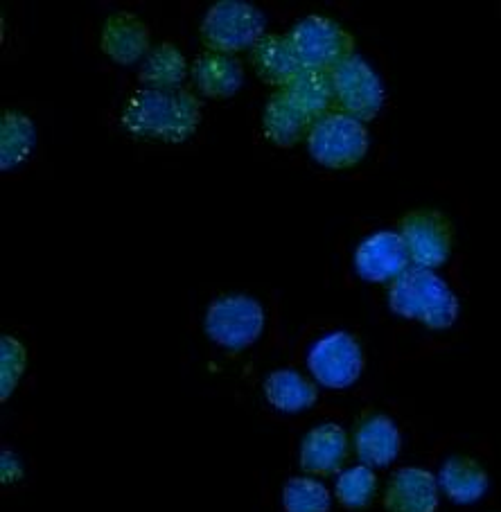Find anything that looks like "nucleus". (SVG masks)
Instances as JSON below:
<instances>
[{"instance_id": "nucleus-1", "label": "nucleus", "mask_w": 501, "mask_h": 512, "mask_svg": "<svg viewBox=\"0 0 501 512\" xmlns=\"http://www.w3.org/2000/svg\"><path fill=\"white\" fill-rule=\"evenodd\" d=\"M120 122L131 136L177 145L197 134L201 100L188 88H140L122 104Z\"/></svg>"}, {"instance_id": "nucleus-2", "label": "nucleus", "mask_w": 501, "mask_h": 512, "mask_svg": "<svg viewBox=\"0 0 501 512\" xmlns=\"http://www.w3.org/2000/svg\"><path fill=\"white\" fill-rule=\"evenodd\" d=\"M389 307L429 330H447L459 319V298L432 269L409 267L389 287Z\"/></svg>"}, {"instance_id": "nucleus-3", "label": "nucleus", "mask_w": 501, "mask_h": 512, "mask_svg": "<svg viewBox=\"0 0 501 512\" xmlns=\"http://www.w3.org/2000/svg\"><path fill=\"white\" fill-rule=\"evenodd\" d=\"M371 147L364 122L341 111H330L314 120L307 134V152L328 170H353L364 161Z\"/></svg>"}, {"instance_id": "nucleus-4", "label": "nucleus", "mask_w": 501, "mask_h": 512, "mask_svg": "<svg viewBox=\"0 0 501 512\" xmlns=\"http://www.w3.org/2000/svg\"><path fill=\"white\" fill-rule=\"evenodd\" d=\"M267 19L256 5L244 0H219L210 5L199 25V37L208 52L222 55H237L242 50H253V46L265 37Z\"/></svg>"}, {"instance_id": "nucleus-5", "label": "nucleus", "mask_w": 501, "mask_h": 512, "mask_svg": "<svg viewBox=\"0 0 501 512\" xmlns=\"http://www.w3.org/2000/svg\"><path fill=\"white\" fill-rule=\"evenodd\" d=\"M301 68L330 70L355 55V37L344 25L321 14H310L298 21L287 34Z\"/></svg>"}, {"instance_id": "nucleus-6", "label": "nucleus", "mask_w": 501, "mask_h": 512, "mask_svg": "<svg viewBox=\"0 0 501 512\" xmlns=\"http://www.w3.org/2000/svg\"><path fill=\"white\" fill-rule=\"evenodd\" d=\"M206 337L226 350L253 346L265 330V310L246 294H224L208 305L204 319Z\"/></svg>"}, {"instance_id": "nucleus-7", "label": "nucleus", "mask_w": 501, "mask_h": 512, "mask_svg": "<svg viewBox=\"0 0 501 512\" xmlns=\"http://www.w3.org/2000/svg\"><path fill=\"white\" fill-rule=\"evenodd\" d=\"M330 79L337 111L357 118L364 125L380 116L386 93L380 75L368 66V61L357 55L348 57L330 70Z\"/></svg>"}, {"instance_id": "nucleus-8", "label": "nucleus", "mask_w": 501, "mask_h": 512, "mask_svg": "<svg viewBox=\"0 0 501 512\" xmlns=\"http://www.w3.org/2000/svg\"><path fill=\"white\" fill-rule=\"evenodd\" d=\"M413 267L438 269L454 249L452 219L436 208H418L400 219V231Z\"/></svg>"}, {"instance_id": "nucleus-9", "label": "nucleus", "mask_w": 501, "mask_h": 512, "mask_svg": "<svg viewBox=\"0 0 501 512\" xmlns=\"http://www.w3.org/2000/svg\"><path fill=\"white\" fill-rule=\"evenodd\" d=\"M364 364L366 359L359 341L341 330L316 341L307 355V368L316 382L334 391L355 384L364 373Z\"/></svg>"}, {"instance_id": "nucleus-10", "label": "nucleus", "mask_w": 501, "mask_h": 512, "mask_svg": "<svg viewBox=\"0 0 501 512\" xmlns=\"http://www.w3.org/2000/svg\"><path fill=\"white\" fill-rule=\"evenodd\" d=\"M409 251L402 235L380 231L357 246L355 271L368 282H393L409 269Z\"/></svg>"}, {"instance_id": "nucleus-11", "label": "nucleus", "mask_w": 501, "mask_h": 512, "mask_svg": "<svg viewBox=\"0 0 501 512\" xmlns=\"http://www.w3.org/2000/svg\"><path fill=\"white\" fill-rule=\"evenodd\" d=\"M152 34L145 21L134 12H113L107 16L100 34V48L113 64L131 66L149 55Z\"/></svg>"}, {"instance_id": "nucleus-12", "label": "nucleus", "mask_w": 501, "mask_h": 512, "mask_svg": "<svg viewBox=\"0 0 501 512\" xmlns=\"http://www.w3.org/2000/svg\"><path fill=\"white\" fill-rule=\"evenodd\" d=\"M384 508L389 512H436V476L423 467H400L386 485Z\"/></svg>"}, {"instance_id": "nucleus-13", "label": "nucleus", "mask_w": 501, "mask_h": 512, "mask_svg": "<svg viewBox=\"0 0 501 512\" xmlns=\"http://www.w3.org/2000/svg\"><path fill=\"white\" fill-rule=\"evenodd\" d=\"M348 458V436L334 422L310 429L301 443V467L307 474H337Z\"/></svg>"}, {"instance_id": "nucleus-14", "label": "nucleus", "mask_w": 501, "mask_h": 512, "mask_svg": "<svg viewBox=\"0 0 501 512\" xmlns=\"http://www.w3.org/2000/svg\"><path fill=\"white\" fill-rule=\"evenodd\" d=\"M197 91L210 100H228L244 84V66L233 55L222 52H201L190 68Z\"/></svg>"}, {"instance_id": "nucleus-15", "label": "nucleus", "mask_w": 501, "mask_h": 512, "mask_svg": "<svg viewBox=\"0 0 501 512\" xmlns=\"http://www.w3.org/2000/svg\"><path fill=\"white\" fill-rule=\"evenodd\" d=\"M251 64L260 82L267 86L285 88L301 70L296 52L287 34L267 32L251 50Z\"/></svg>"}, {"instance_id": "nucleus-16", "label": "nucleus", "mask_w": 501, "mask_h": 512, "mask_svg": "<svg viewBox=\"0 0 501 512\" xmlns=\"http://www.w3.org/2000/svg\"><path fill=\"white\" fill-rule=\"evenodd\" d=\"M355 449L368 467L389 465L402 449L400 429L384 413H371L359 422L355 431Z\"/></svg>"}, {"instance_id": "nucleus-17", "label": "nucleus", "mask_w": 501, "mask_h": 512, "mask_svg": "<svg viewBox=\"0 0 501 512\" xmlns=\"http://www.w3.org/2000/svg\"><path fill=\"white\" fill-rule=\"evenodd\" d=\"M438 485L454 503H474L488 490V472L477 458L459 454L443 463Z\"/></svg>"}, {"instance_id": "nucleus-18", "label": "nucleus", "mask_w": 501, "mask_h": 512, "mask_svg": "<svg viewBox=\"0 0 501 512\" xmlns=\"http://www.w3.org/2000/svg\"><path fill=\"white\" fill-rule=\"evenodd\" d=\"M280 93L312 122L323 118L334 107L332 79L330 73H323V70L301 68L298 75Z\"/></svg>"}, {"instance_id": "nucleus-19", "label": "nucleus", "mask_w": 501, "mask_h": 512, "mask_svg": "<svg viewBox=\"0 0 501 512\" xmlns=\"http://www.w3.org/2000/svg\"><path fill=\"white\" fill-rule=\"evenodd\" d=\"M310 127L312 120L305 118L283 93L271 97L265 111H262V131H265L269 143L276 147H296L310 134Z\"/></svg>"}, {"instance_id": "nucleus-20", "label": "nucleus", "mask_w": 501, "mask_h": 512, "mask_svg": "<svg viewBox=\"0 0 501 512\" xmlns=\"http://www.w3.org/2000/svg\"><path fill=\"white\" fill-rule=\"evenodd\" d=\"M190 73L188 59L174 43L165 41L149 50L140 68V82L145 88H158V91H172L181 88Z\"/></svg>"}, {"instance_id": "nucleus-21", "label": "nucleus", "mask_w": 501, "mask_h": 512, "mask_svg": "<svg viewBox=\"0 0 501 512\" xmlns=\"http://www.w3.org/2000/svg\"><path fill=\"white\" fill-rule=\"evenodd\" d=\"M265 395L269 404L283 413H301L319 400V391L310 379L289 368L274 370L265 379Z\"/></svg>"}, {"instance_id": "nucleus-22", "label": "nucleus", "mask_w": 501, "mask_h": 512, "mask_svg": "<svg viewBox=\"0 0 501 512\" xmlns=\"http://www.w3.org/2000/svg\"><path fill=\"white\" fill-rule=\"evenodd\" d=\"M34 143H37L34 122L21 111L7 109L0 120V167L3 172L16 170L28 161Z\"/></svg>"}, {"instance_id": "nucleus-23", "label": "nucleus", "mask_w": 501, "mask_h": 512, "mask_svg": "<svg viewBox=\"0 0 501 512\" xmlns=\"http://www.w3.org/2000/svg\"><path fill=\"white\" fill-rule=\"evenodd\" d=\"M334 492H337V499L341 501V506H346L350 510L366 508L377 492V476L373 472V467L368 465L348 467L346 472L339 474Z\"/></svg>"}, {"instance_id": "nucleus-24", "label": "nucleus", "mask_w": 501, "mask_h": 512, "mask_svg": "<svg viewBox=\"0 0 501 512\" xmlns=\"http://www.w3.org/2000/svg\"><path fill=\"white\" fill-rule=\"evenodd\" d=\"M283 503L285 512H328L330 492L321 481L296 476L285 485Z\"/></svg>"}, {"instance_id": "nucleus-25", "label": "nucleus", "mask_w": 501, "mask_h": 512, "mask_svg": "<svg viewBox=\"0 0 501 512\" xmlns=\"http://www.w3.org/2000/svg\"><path fill=\"white\" fill-rule=\"evenodd\" d=\"M28 366V350L19 339L5 334L0 341V400H10Z\"/></svg>"}, {"instance_id": "nucleus-26", "label": "nucleus", "mask_w": 501, "mask_h": 512, "mask_svg": "<svg viewBox=\"0 0 501 512\" xmlns=\"http://www.w3.org/2000/svg\"><path fill=\"white\" fill-rule=\"evenodd\" d=\"M0 476H3V483H16L23 479V465L19 456L10 449H5L3 456H0Z\"/></svg>"}]
</instances>
